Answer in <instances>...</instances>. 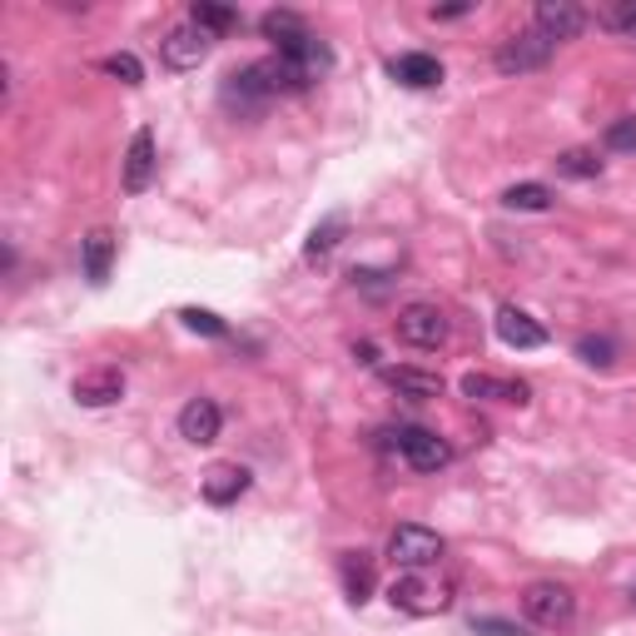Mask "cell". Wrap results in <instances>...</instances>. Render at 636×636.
<instances>
[{"label": "cell", "mask_w": 636, "mask_h": 636, "mask_svg": "<svg viewBox=\"0 0 636 636\" xmlns=\"http://www.w3.org/2000/svg\"><path fill=\"white\" fill-rule=\"evenodd\" d=\"M388 602L408 616H433V612H448L453 606V587L433 582V577H423V572H408L388 587Z\"/></svg>", "instance_id": "obj_1"}, {"label": "cell", "mask_w": 636, "mask_h": 636, "mask_svg": "<svg viewBox=\"0 0 636 636\" xmlns=\"http://www.w3.org/2000/svg\"><path fill=\"white\" fill-rule=\"evenodd\" d=\"M443 557V537L428 533V527H417V522H403V527H393V537H388V562L403 567V572H423V567H433Z\"/></svg>", "instance_id": "obj_2"}, {"label": "cell", "mask_w": 636, "mask_h": 636, "mask_svg": "<svg viewBox=\"0 0 636 636\" xmlns=\"http://www.w3.org/2000/svg\"><path fill=\"white\" fill-rule=\"evenodd\" d=\"M393 328L408 348H443L448 344V313H443L438 303H408V309H398Z\"/></svg>", "instance_id": "obj_3"}, {"label": "cell", "mask_w": 636, "mask_h": 636, "mask_svg": "<svg viewBox=\"0 0 636 636\" xmlns=\"http://www.w3.org/2000/svg\"><path fill=\"white\" fill-rule=\"evenodd\" d=\"M577 612L572 592H567L562 582H533L527 592H522V616L537 626H547V632H557V626H567Z\"/></svg>", "instance_id": "obj_4"}, {"label": "cell", "mask_w": 636, "mask_h": 636, "mask_svg": "<svg viewBox=\"0 0 636 636\" xmlns=\"http://www.w3.org/2000/svg\"><path fill=\"white\" fill-rule=\"evenodd\" d=\"M553 51H557V41H547L543 31H517V35H507V41L498 45V70L502 75H527V70H543L547 60H553Z\"/></svg>", "instance_id": "obj_5"}, {"label": "cell", "mask_w": 636, "mask_h": 636, "mask_svg": "<svg viewBox=\"0 0 636 636\" xmlns=\"http://www.w3.org/2000/svg\"><path fill=\"white\" fill-rule=\"evenodd\" d=\"M388 438H393V448L408 458V468H417V472H438L443 462L453 458L448 443L428 428H398V433H388Z\"/></svg>", "instance_id": "obj_6"}, {"label": "cell", "mask_w": 636, "mask_h": 636, "mask_svg": "<svg viewBox=\"0 0 636 636\" xmlns=\"http://www.w3.org/2000/svg\"><path fill=\"white\" fill-rule=\"evenodd\" d=\"M209 45H214V35L199 31L194 21H185V25H175V31L159 41V60H165L169 70H194V65L209 55Z\"/></svg>", "instance_id": "obj_7"}, {"label": "cell", "mask_w": 636, "mask_h": 636, "mask_svg": "<svg viewBox=\"0 0 636 636\" xmlns=\"http://www.w3.org/2000/svg\"><path fill=\"white\" fill-rule=\"evenodd\" d=\"M533 25L547 35V41H577V35L587 31V11L577 5V0H543L537 5V15H533Z\"/></svg>", "instance_id": "obj_8"}, {"label": "cell", "mask_w": 636, "mask_h": 636, "mask_svg": "<svg viewBox=\"0 0 636 636\" xmlns=\"http://www.w3.org/2000/svg\"><path fill=\"white\" fill-rule=\"evenodd\" d=\"M220 428H224L220 403H209V398H189V403L179 408V433H185L189 443H199V448L220 438Z\"/></svg>", "instance_id": "obj_9"}, {"label": "cell", "mask_w": 636, "mask_h": 636, "mask_svg": "<svg viewBox=\"0 0 636 636\" xmlns=\"http://www.w3.org/2000/svg\"><path fill=\"white\" fill-rule=\"evenodd\" d=\"M75 398L85 408H110L125 398V373L120 368H90V373L75 378Z\"/></svg>", "instance_id": "obj_10"}, {"label": "cell", "mask_w": 636, "mask_h": 636, "mask_svg": "<svg viewBox=\"0 0 636 636\" xmlns=\"http://www.w3.org/2000/svg\"><path fill=\"white\" fill-rule=\"evenodd\" d=\"M498 338H502L507 348H543V344H547V328L537 324L527 309L507 303V309H498Z\"/></svg>", "instance_id": "obj_11"}, {"label": "cell", "mask_w": 636, "mask_h": 636, "mask_svg": "<svg viewBox=\"0 0 636 636\" xmlns=\"http://www.w3.org/2000/svg\"><path fill=\"white\" fill-rule=\"evenodd\" d=\"M388 75H393L398 85H408V90H433V85H443V65H438V55H423V51L398 55V60L388 65Z\"/></svg>", "instance_id": "obj_12"}, {"label": "cell", "mask_w": 636, "mask_h": 636, "mask_svg": "<svg viewBox=\"0 0 636 636\" xmlns=\"http://www.w3.org/2000/svg\"><path fill=\"white\" fill-rule=\"evenodd\" d=\"M204 502H214V507H230V502H239L244 492H249V472L239 468V462H220V468L204 472Z\"/></svg>", "instance_id": "obj_13"}, {"label": "cell", "mask_w": 636, "mask_h": 636, "mask_svg": "<svg viewBox=\"0 0 636 636\" xmlns=\"http://www.w3.org/2000/svg\"><path fill=\"white\" fill-rule=\"evenodd\" d=\"M155 135L149 130H140L135 140H130V155H125V189L130 194H145L149 179H155Z\"/></svg>", "instance_id": "obj_14"}, {"label": "cell", "mask_w": 636, "mask_h": 636, "mask_svg": "<svg viewBox=\"0 0 636 636\" xmlns=\"http://www.w3.org/2000/svg\"><path fill=\"white\" fill-rule=\"evenodd\" d=\"M383 383L398 388L403 398H413V403L443 398V378L438 373H423V368H383Z\"/></svg>", "instance_id": "obj_15"}, {"label": "cell", "mask_w": 636, "mask_h": 636, "mask_svg": "<svg viewBox=\"0 0 636 636\" xmlns=\"http://www.w3.org/2000/svg\"><path fill=\"white\" fill-rule=\"evenodd\" d=\"M259 31L269 35L274 45H279V55L299 51V45L313 35L309 25H303V15H299V11H269V15H264V21H259Z\"/></svg>", "instance_id": "obj_16"}, {"label": "cell", "mask_w": 636, "mask_h": 636, "mask_svg": "<svg viewBox=\"0 0 636 636\" xmlns=\"http://www.w3.org/2000/svg\"><path fill=\"white\" fill-rule=\"evenodd\" d=\"M462 393L482 398V403H527V383H507V378H492V373H468Z\"/></svg>", "instance_id": "obj_17"}, {"label": "cell", "mask_w": 636, "mask_h": 636, "mask_svg": "<svg viewBox=\"0 0 636 636\" xmlns=\"http://www.w3.org/2000/svg\"><path fill=\"white\" fill-rule=\"evenodd\" d=\"M338 572H344L348 602L364 606L368 596H373V562H368V553H344V557H338Z\"/></svg>", "instance_id": "obj_18"}, {"label": "cell", "mask_w": 636, "mask_h": 636, "mask_svg": "<svg viewBox=\"0 0 636 636\" xmlns=\"http://www.w3.org/2000/svg\"><path fill=\"white\" fill-rule=\"evenodd\" d=\"M110 264H115V234L94 230L90 239H85V279L104 283V279H110Z\"/></svg>", "instance_id": "obj_19"}, {"label": "cell", "mask_w": 636, "mask_h": 636, "mask_svg": "<svg viewBox=\"0 0 636 636\" xmlns=\"http://www.w3.org/2000/svg\"><path fill=\"white\" fill-rule=\"evenodd\" d=\"M189 21L209 35H230L234 25H239V11H234V5H214V0H194V5H189Z\"/></svg>", "instance_id": "obj_20"}, {"label": "cell", "mask_w": 636, "mask_h": 636, "mask_svg": "<svg viewBox=\"0 0 636 636\" xmlns=\"http://www.w3.org/2000/svg\"><path fill=\"white\" fill-rule=\"evenodd\" d=\"M502 209L543 214V209H553V189L547 185H512V189H502Z\"/></svg>", "instance_id": "obj_21"}, {"label": "cell", "mask_w": 636, "mask_h": 636, "mask_svg": "<svg viewBox=\"0 0 636 636\" xmlns=\"http://www.w3.org/2000/svg\"><path fill=\"white\" fill-rule=\"evenodd\" d=\"M553 165H557V175H567V179H596L602 175V159H596L592 149H567V155H557Z\"/></svg>", "instance_id": "obj_22"}, {"label": "cell", "mask_w": 636, "mask_h": 636, "mask_svg": "<svg viewBox=\"0 0 636 636\" xmlns=\"http://www.w3.org/2000/svg\"><path fill=\"white\" fill-rule=\"evenodd\" d=\"M596 25L602 31H616V35H636V0H612L596 11Z\"/></svg>", "instance_id": "obj_23"}, {"label": "cell", "mask_w": 636, "mask_h": 636, "mask_svg": "<svg viewBox=\"0 0 636 636\" xmlns=\"http://www.w3.org/2000/svg\"><path fill=\"white\" fill-rule=\"evenodd\" d=\"M338 239H344V220H338V214H334V220H328V224H319V230L309 234V249H303V254H309V259H328Z\"/></svg>", "instance_id": "obj_24"}, {"label": "cell", "mask_w": 636, "mask_h": 636, "mask_svg": "<svg viewBox=\"0 0 636 636\" xmlns=\"http://www.w3.org/2000/svg\"><path fill=\"white\" fill-rule=\"evenodd\" d=\"M104 75H115V80H125V85H140L145 80V65H140L130 51H115V55H104Z\"/></svg>", "instance_id": "obj_25"}, {"label": "cell", "mask_w": 636, "mask_h": 636, "mask_svg": "<svg viewBox=\"0 0 636 636\" xmlns=\"http://www.w3.org/2000/svg\"><path fill=\"white\" fill-rule=\"evenodd\" d=\"M179 319H185V328H194V334H209V338H224V334H230L220 313H209V309H179Z\"/></svg>", "instance_id": "obj_26"}, {"label": "cell", "mask_w": 636, "mask_h": 636, "mask_svg": "<svg viewBox=\"0 0 636 636\" xmlns=\"http://www.w3.org/2000/svg\"><path fill=\"white\" fill-rule=\"evenodd\" d=\"M577 358L592 368H606L612 364V344H606V338H582V344H577Z\"/></svg>", "instance_id": "obj_27"}, {"label": "cell", "mask_w": 636, "mask_h": 636, "mask_svg": "<svg viewBox=\"0 0 636 636\" xmlns=\"http://www.w3.org/2000/svg\"><path fill=\"white\" fill-rule=\"evenodd\" d=\"M606 145L626 149V155H636V120H616V125L606 130Z\"/></svg>", "instance_id": "obj_28"}, {"label": "cell", "mask_w": 636, "mask_h": 636, "mask_svg": "<svg viewBox=\"0 0 636 636\" xmlns=\"http://www.w3.org/2000/svg\"><path fill=\"white\" fill-rule=\"evenodd\" d=\"M458 15H468V5H433V21H458Z\"/></svg>", "instance_id": "obj_29"}, {"label": "cell", "mask_w": 636, "mask_h": 636, "mask_svg": "<svg viewBox=\"0 0 636 636\" xmlns=\"http://www.w3.org/2000/svg\"><path fill=\"white\" fill-rule=\"evenodd\" d=\"M632 602H636V587H632Z\"/></svg>", "instance_id": "obj_30"}]
</instances>
